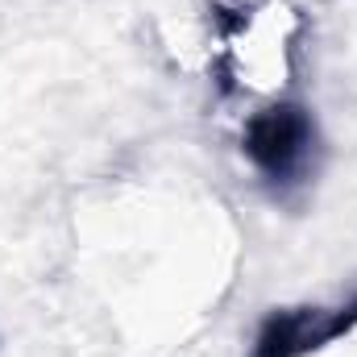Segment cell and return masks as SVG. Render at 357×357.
<instances>
[{
    "instance_id": "obj_1",
    "label": "cell",
    "mask_w": 357,
    "mask_h": 357,
    "mask_svg": "<svg viewBox=\"0 0 357 357\" xmlns=\"http://www.w3.org/2000/svg\"><path fill=\"white\" fill-rule=\"evenodd\" d=\"M307 146V121L295 108H270L250 125V154L266 171H287Z\"/></svg>"
}]
</instances>
